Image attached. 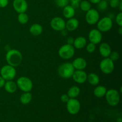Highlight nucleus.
Returning <instances> with one entry per match:
<instances>
[{"label": "nucleus", "instance_id": "nucleus-41", "mask_svg": "<svg viewBox=\"0 0 122 122\" xmlns=\"http://www.w3.org/2000/svg\"><path fill=\"white\" fill-rule=\"evenodd\" d=\"M118 32H119V35H122V26H119V28L118 29Z\"/></svg>", "mask_w": 122, "mask_h": 122}, {"label": "nucleus", "instance_id": "nucleus-18", "mask_svg": "<svg viewBox=\"0 0 122 122\" xmlns=\"http://www.w3.org/2000/svg\"><path fill=\"white\" fill-rule=\"evenodd\" d=\"M87 44V41L86 38L83 36H78L74 40L73 46L75 48L81 50L86 46Z\"/></svg>", "mask_w": 122, "mask_h": 122}, {"label": "nucleus", "instance_id": "nucleus-9", "mask_svg": "<svg viewBox=\"0 0 122 122\" xmlns=\"http://www.w3.org/2000/svg\"><path fill=\"white\" fill-rule=\"evenodd\" d=\"M81 103L76 98H70L66 103L67 112L72 115L77 114L81 110Z\"/></svg>", "mask_w": 122, "mask_h": 122}, {"label": "nucleus", "instance_id": "nucleus-3", "mask_svg": "<svg viewBox=\"0 0 122 122\" xmlns=\"http://www.w3.org/2000/svg\"><path fill=\"white\" fill-rule=\"evenodd\" d=\"M105 97L108 104L113 107L117 106L120 102V93L116 89H111L107 91Z\"/></svg>", "mask_w": 122, "mask_h": 122}, {"label": "nucleus", "instance_id": "nucleus-2", "mask_svg": "<svg viewBox=\"0 0 122 122\" xmlns=\"http://www.w3.org/2000/svg\"><path fill=\"white\" fill-rule=\"evenodd\" d=\"M75 69L71 63L66 62L61 64L58 68V74L61 77L69 79L72 77Z\"/></svg>", "mask_w": 122, "mask_h": 122}, {"label": "nucleus", "instance_id": "nucleus-13", "mask_svg": "<svg viewBox=\"0 0 122 122\" xmlns=\"http://www.w3.org/2000/svg\"><path fill=\"white\" fill-rule=\"evenodd\" d=\"M13 6L14 10L19 14L26 13L28 8V4L26 0H14Z\"/></svg>", "mask_w": 122, "mask_h": 122}, {"label": "nucleus", "instance_id": "nucleus-43", "mask_svg": "<svg viewBox=\"0 0 122 122\" xmlns=\"http://www.w3.org/2000/svg\"><path fill=\"white\" fill-rule=\"evenodd\" d=\"M119 8V10H120V11H122V1H121L120 3V4H119V7H118Z\"/></svg>", "mask_w": 122, "mask_h": 122}, {"label": "nucleus", "instance_id": "nucleus-11", "mask_svg": "<svg viewBox=\"0 0 122 122\" xmlns=\"http://www.w3.org/2000/svg\"><path fill=\"white\" fill-rule=\"evenodd\" d=\"M50 26L52 29L60 32L66 28V21L60 17H55L51 20Z\"/></svg>", "mask_w": 122, "mask_h": 122}, {"label": "nucleus", "instance_id": "nucleus-23", "mask_svg": "<svg viewBox=\"0 0 122 122\" xmlns=\"http://www.w3.org/2000/svg\"><path fill=\"white\" fill-rule=\"evenodd\" d=\"M100 77L97 74L91 73L87 76V80L88 83L92 86H97L100 83Z\"/></svg>", "mask_w": 122, "mask_h": 122}, {"label": "nucleus", "instance_id": "nucleus-12", "mask_svg": "<svg viewBox=\"0 0 122 122\" xmlns=\"http://www.w3.org/2000/svg\"><path fill=\"white\" fill-rule=\"evenodd\" d=\"M88 38L90 42L93 43L95 45L100 44L102 41V32H100L97 29H93L89 32Z\"/></svg>", "mask_w": 122, "mask_h": 122}, {"label": "nucleus", "instance_id": "nucleus-19", "mask_svg": "<svg viewBox=\"0 0 122 122\" xmlns=\"http://www.w3.org/2000/svg\"><path fill=\"white\" fill-rule=\"evenodd\" d=\"M63 16L67 19L73 18L75 15V9H74L71 5H67L63 8Z\"/></svg>", "mask_w": 122, "mask_h": 122}, {"label": "nucleus", "instance_id": "nucleus-21", "mask_svg": "<svg viewBox=\"0 0 122 122\" xmlns=\"http://www.w3.org/2000/svg\"><path fill=\"white\" fill-rule=\"evenodd\" d=\"M29 32L32 35L39 36L42 34L43 32V27L41 25L38 23L33 24L30 27Z\"/></svg>", "mask_w": 122, "mask_h": 122}, {"label": "nucleus", "instance_id": "nucleus-44", "mask_svg": "<svg viewBox=\"0 0 122 122\" xmlns=\"http://www.w3.org/2000/svg\"><path fill=\"white\" fill-rule=\"evenodd\" d=\"M117 122H122V119L121 117H119V119H117Z\"/></svg>", "mask_w": 122, "mask_h": 122}, {"label": "nucleus", "instance_id": "nucleus-40", "mask_svg": "<svg viewBox=\"0 0 122 122\" xmlns=\"http://www.w3.org/2000/svg\"><path fill=\"white\" fill-rule=\"evenodd\" d=\"M101 0H89L90 3L94 4H97Z\"/></svg>", "mask_w": 122, "mask_h": 122}, {"label": "nucleus", "instance_id": "nucleus-39", "mask_svg": "<svg viewBox=\"0 0 122 122\" xmlns=\"http://www.w3.org/2000/svg\"><path fill=\"white\" fill-rule=\"evenodd\" d=\"M79 2H71V5H70L74 8V9H76V8L79 7Z\"/></svg>", "mask_w": 122, "mask_h": 122}, {"label": "nucleus", "instance_id": "nucleus-26", "mask_svg": "<svg viewBox=\"0 0 122 122\" xmlns=\"http://www.w3.org/2000/svg\"><path fill=\"white\" fill-rule=\"evenodd\" d=\"M79 7L83 11L87 12L91 8V4L89 1L84 0V1H81L79 4Z\"/></svg>", "mask_w": 122, "mask_h": 122}, {"label": "nucleus", "instance_id": "nucleus-20", "mask_svg": "<svg viewBox=\"0 0 122 122\" xmlns=\"http://www.w3.org/2000/svg\"><path fill=\"white\" fill-rule=\"evenodd\" d=\"M4 87L5 90L7 92L10 93V94L15 92L17 89V86L16 83L13 81H6Z\"/></svg>", "mask_w": 122, "mask_h": 122}, {"label": "nucleus", "instance_id": "nucleus-6", "mask_svg": "<svg viewBox=\"0 0 122 122\" xmlns=\"http://www.w3.org/2000/svg\"><path fill=\"white\" fill-rule=\"evenodd\" d=\"M1 77H3L6 81H13L16 76L17 71L14 67L10 65H5L0 70Z\"/></svg>", "mask_w": 122, "mask_h": 122}, {"label": "nucleus", "instance_id": "nucleus-15", "mask_svg": "<svg viewBox=\"0 0 122 122\" xmlns=\"http://www.w3.org/2000/svg\"><path fill=\"white\" fill-rule=\"evenodd\" d=\"M71 64L75 70H83L87 66L86 61L82 57H77V58H75L73 61L71 63Z\"/></svg>", "mask_w": 122, "mask_h": 122}, {"label": "nucleus", "instance_id": "nucleus-5", "mask_svg": "<svg viewBox=\"0 0 122 122\" xmlns=\"http://www.w3.org/2000/svg\"><path fill=\"white\" fill-rule=\"evenodd\" d=\"M17 88L23 92H30L33 88L32 80L26 76H21L18 78L16 82Z\"/></svg>", "mask_w": 122, "mask_h": 122}, {"label": "nucleus", "instance_id": "nucleus-31", "mask_svg": "<svg viewBox=\"0 0 122 122\" xmlns=\"http://www.w3.org/2000/svg\"><path fill=\"white\" fill-rule=\"evenodd\" d=\"M119 54L117 51H112L109 56V58L112 60L113 61H116L119 58Z\"/></svg>", "mask_w": 122, "mask_h": 122}, {"label": "nucleus", "instance_id": "nucleus-45", "mask_svg": "<svg viewBox=\"0 0 122 122\" xmlns=\"http://www.w3.org/2000/svg\"><path fill=\"white\" fill-rule=\"evenodd\" d=\"M106 1H110V0H106Z\"/></svg>", "mask_w": 122, "mask_h": 122}, {"label": "nucleus", "instance_id": "nucleus-29", "mask_svg": "<svg viewBox=\"0 0 122 122\" xmlns=\"http://www.w3.org/2000/svg\"><path fill=\"white\" fill-rule=\"evenodd\" d=\"M86 50L88 53H93L96 50V45L93 43L89 42L86 45Z\"/></svg>", "mask_w": 122, "mask_h": 122}, {"label": "nucleus", "instance_id": "nucleus-7", "mask_svg": "<svg viewBox=\"0 0 122 122\" xmlns=\"http://www.w3.org/2000/svg\"><path fill=\"white\" fill-rule=\"evenodd\" d=\"M100 68L103 73L108 75L114 71V63L109 57L104 58L101 61L100 64Z\"/></svg>", "mask_w": 122, "mask_h": 122}, {"label": "nucleus", "instance_id": "nucleus-33", "mask_svg": "<svg viewBox=\"0 0 122 122\" xmlns=\"http://www.w3.org/2000/svg\"><path fill=\"white\" fill-rule=\"evenodd\" d=\"M116 22L119 26H122V13L120 11L116 17Z\"/></svg>", "mask_w": 122, "mask_h": 122}, {"label": "nucleus", "instance_id": "nucleus-37", "mask_svg": "<svg viewBox=\"0 0 122 122\" xmlns=\"http://www.w3.org/2000/svg\"><path fill=\"white\" fill-rule=\"evenodd\" d=\"M6 81L2 77L0 76V88H2L4 86Z\"/></svg>", "mask_w": 122, "mask_h": 122}, {"label": "nucleus", "instance_id": "nucleus-34", "mask_svg": "<svg viewBox=\"0 0 122 122\" xmlns=\"http://www.w3.org/2000/svg\"><path fill=\"white\" fill-rule=\"evenodd\" d=\"M69 99H70V98L69 97L67 94H63L60 97L61 101L63 103H67V101L69 100Z\"/></svg>", "mask_w": 122, "mask_h": 122}, {"label": "nucleus", "instance_id": "nucleus-46", "mask_svg": "<svg viewBox=\"0 0 122 122\" xmlns=\"http://www.w3.org/2000/svg\"><path fill=\"white\" fill-rule=\"evenodd\" d=\"M0 44H1V39H0Z\"/></svg>", "mask_w": 122, "mask_h": 122}, {"label": "nucleus", "instance_id": "nucleus-30", "mask_svg": "<svg viewBox=\"0 0 122 122\" xmlns=\"http://www.w3.org/2000/svg\"><path fill=\"white\" fill-rule=\"evenodd\" d=\"M55 2L58 7L64 8V7L67 5L69 0H55Z\"/></svg>", "mask_w": 122, "mask_h": 122}, {"label": "nucleus", "instance_id": "nucleus-42", "mask_svg": "<svg viewBox=\"0 0 122 122\" xmlns=\"http://www.w3.org/2000/svg\"><path fill=\"white\" fill-rule=\"evenodd\" d=\"M70 2H81V0H70Z\"/></svg>", "mask_w": 122, "mask_h": 122}, {"label": "nucleus", "instance_id": "nucleus-28", "mask_svg": "<svg viewBox=\"0 0 122 122\" xmlns=\"http://www.w3.org/2000/svg\"><path fill=\"white\" fill-rule=\"evenodd\" d=\"M97 7L99 10L105 11L108 7V2L106 0H101L97 4Z\"/></svg>", "mask_w": 122, "mask_h": 122}, {"label": "nucleus", "instance_id": "nucleus-35", "mask_svg": "<svg viewBox=\"0 0 122 122\" xmlns=\"http://www.w3.org/2000/svg\"><path fill=\"white\" fill-rule=\"evenodd\" d=\"M8 0H0V8L6 7L8 4Z\"/></svg>", "mask_w": 122, "mask_h": 122}, {"label": "nucleus", "instance_id": "nucleus-24", "mask_svg": "<svg viewBox=\"0 0 122 122\" xmlns=\"http://www.w3.org/2000/svg\"><path fill=\"white\" fill-rule=\"evenodd\" d=\"M81 89L77 86H73L70 87L67 91V95L70 98H76L80 95Z\"/></svg>", "mask_w": 122, "mask_h": 122}, {"label": "nucleus", "instance_id": "nucleus-14", "mask_svg": "<svg viewBox=\"0 0 122 122\" xmlns=\"http://www.w3.org/2000/svg\"><path fill=\"white\" fill-rule=\"evenodd\" d=\"M87 76L88 75L83 70H75L71 77L73 81L77 83L82 84L86 81Z\"/></svg>", "mask_w": 122, "mask_h": 122}, {"label": "nucleus", "instance_id": "nucleus-38", "mask_svg": "<svg viewBox=\"0 0 122 122\" xmlns=\"http://www.w3.org/2000/svg\"><path fill=\"white\" fill-rule=\"evenodd\" d=\"M60 32L61 35L63 36H66L67 35L68 32H69V31H68L65 28V29H64L61 30V31H60Z\"/></svg>", "mask_w": 122, "mask_h": 122}, {"label": "nucleus", "instance_id": "nucleus-17", "mask_svg": "<svg viewBox=\"0 0 122 122\" xmlns=\"http://www.w3.org/2000/svg\"><path fill=\"white\" fill-rule=\"evenodd\" d=\"M79 25V21L76 18H71L68 19L67 22H66V29L69 32L75 31L78 28Z\"/></svg>", "mask_w": 122, "mask_h": 122}, {"label": "nucleus", "instance_id": "nucleus-36", "mask_svg": "<svg viewBox=\"0 0 122 122\" xmlns=\"http://www.w3.org/2000/svg\"><path fill=\"white\" fill-rule=\"evenodd\" d=\"M74 40H75V39H74L73 37H69V38H68L67 39V44L73 45L74 42Z\"/></svg>", "mask_w": 122, "mask_h": 122}, {"label": "nucleus", "instance_id": "nucleus-25", "mask_svg": "<svg viewBox=\"0 0 122 122\" xmlns=\"http://www.w3.org/2000/svg\"><path fill=\"white\" fill-rule=\"evenodd\" d=\"M32 99V95L30 92H25L20 97V101L22 104L26 105L30 102Z\"/></svg>", "mask_w": 122, "mask_h": 122}, {"label": "nucleus", "instance_id": "nucleus-16", "mask_svg": "<svg viewBox=\"0 0 122 122\" xmlns=\"http://www.w3.org/2000/svg\"><path fill=\"white\" fill-rule=\"evenodd\" d=\"M112 51V48L110 45L106 42L101 43L99 46V52L100 55L103 58H107L109 57Z\"/></svg>", "mask_w": 122, "mask_h": 122}, {"label": "nucleus", "instance_id": "nucleus-4", "mask_svg": "<svg viewBox=\"0 0 122 122\" xmlns=\"http://www.w3.org/2000/svg\"><path fill=\"white\" fill-rule=\"evenodd\" d=\"M58 56L64 60H69L72 58L75 54L74 46L70 44H64L59 48L58 51Z\"/></svg>", "mask_w": 122, "mask_h": 122}, {"label": "nucleus", "instance_id": "nucleus-8", "mask_svg": "<svg viewBox=\"0 0 122 122\" xmlns=\"http://www.w3.org/2000/svg\"><path fill=\"white\" fill-rule=\"evenodd\" d=\"M97 29L101 32H107L112 29L113 27L112 19L107 17H104L97 22Z\"/></svg>", "mask_w": 122, "mask_h": 122}, {"label": "nucleus", "instance_id": "nucleus-27", "mask_svg": "<svg viewBox=\"0 0 122 122\" xmlns=\"http://www.w3.org/2000/svg\"><path fill=\"white\" fill-rule=\"evenodd\" d=\"M17 19L21 25H25L29 21V16L26 13H19L18 15Z\"/></svg>", "mask_w": 122, "mask_h": 122}, {"label": "nucleus", "instance_id": "nucleus-32", "mask_svg": "<svg viewBox=\"0 0 122 122\" xmlns=\"http://www.w3.org/2000/svg\"><path fill=\"white\" fill-rule=\"evenodd\" d=\"M110 5L112 8H116L119 7L122 0H110Z\"/></svg>", "mask_w": 122, "mask_h": 122}, {"label": "nucleus", "instance_id": "nucleus-10", "mask_svg": "<svg viewBox=\"0 0 122 122\" xmlns=\"http://www.w3.org/2000/svg\"><path fill=\"white\" fill-rule=\"evenodd\" d=\"M86 21L89 25H94L97 23L100 19V15L97 10L91 8L86 12L85 15Z\"/></svg>", "mask_w": 122, "mask_h": 122}, {"label": "nucleus", "instance_id": "nucleus-22", "mask_svg": "<svg viewBox=\"0 0 122 122\" xmlns=\"http://www.w3.org/2000/svg\"><path fill=\"white\" fill-rule=\"evenodd\" d=\"M107 88L102 85H98L95 87L94 90V94L96 97L102 98L105 97L107 92Z\"/></svg>", "mask_w": 122, "mask_h": 122}, {"label": "nucleus", "instance_id": "nucleus-1", "mask_svg": "<svg viewBox=\"0 0 122 122\" xmlns=\"http://www.w3.org/2000/svg\"><path fill=\"white\" fill-rule=\"evenodd\" d=\"M5 59L8 65L16 67L20 66L22 63V54L19 50L11 49L7 51L5 56Z\"/></svg>", "mask_w": 122, "mask_h": 122}]
</instances>
